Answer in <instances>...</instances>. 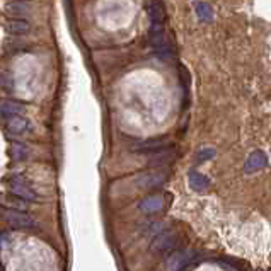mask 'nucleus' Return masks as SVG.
<instances>
[{"label": "nucleus", "mask_w": 271, "mask_h": 271, "mask_svg": "<svg viewBox=\"0 0 271 271\" xmlns=\"http://www.w3.org/2000/svg\"><path fill=\"white\" fill-rule=\"evenodd\" d=\"M188 181H189V186L193 188L194 191H205L208 188V184H210V179L205 178L203 174H200V172H196V171L189 172Z\"/></svg>", "instance_id": "obj_14"}, {"label": "nucleus", "mask_w": 271, "mask_h": 271, "mask_svg": "<svg viewBox=\"0 0 271 271\" xmlns=\"http://www.w3.org/2000/svg\"><path fill=\"white\" fill-rule=\"evenodd\" d=\"M5 31L9 34H16V36H21V34H26L31 31V24L24 19H19V17H10L5 22Z\"/></svg>", "instance_id": "obj_10"}, {"label": "nucleus", "mask_w": 271, "mask_h": 271, "mask_svg": "<svg viewBox=\"0 0 271 271\" xmlns=\"http://www.w3.org/2000/svg\"><path fill=\"white\" fill-rule=\"evenodd\" d=\"M24 113V106L16 101H2L0 103V118L2 120H10L14 116H19Z\"/></svg>", "instance_id": "obj_9"}, {"label": "nucleus", "mask_w": 271, "mask_h": 271, "mask_svg": "<svg viewBox=\"0 0 271 271\" xmlns=\"http://www.w3.org/2000/svg\"><path fill=\"white\" fill-rule=\"evenodd\" d=\"M144 213H157L164 208V196L162 194H154V196H147L145 200H142V203L138 205Z\"/></svg>", "instance_id": "obj_8"}, {"label": "nucleus", "mask_w": 271, "mask_h": 271, "mask_svg": "<svg viewBox=\"0 0 271 271\" xmlns=\"http://www.w3.org/2000/svg\"><path fill=\"white\" fill-rule=\"evenodd\" d=\"M215 148H211V147H205V148H201L200 152L196 154V161L198 162H205V161H210V159H213L215 157Z\"/></svg>", "instance_id": "obj_16"}, {"label": "nucleus", "mask_w": 271, "mask_h": 271, "mask_svg": "<svg viewBox=\"0 0 271 271\" xmlns=\"http://www.w3.org/2000/svg\"><path fill=\"white\" fill-rule=\"evenodd\" d=\"M194 12H196V17L201 21V22H211L215 17L213 9H211L210 3L207 2H194Z\"/></svg>", "instance_id": "obj_12"}, {"label": "nucleus", "mask_w": 271, "mask_h": 271, "mask_svg": "<svg viewBox=\"0 0 271 271\" xmlns=\"http://www.w3.org/2000/svg\"><path fill=\"white\" fill-rule=\"evenodd\" d=\"M178 244V234L172 230H162L157 237L152 241V249L157 252H167Z\"/></svg>", "instance_id": "obj_5"}, {"label": "nucleus", "mask_w": 271, "mask_h": 271, "mask_svg": "<svg viewBox=\"0 0 271 271\" xmlns=\"http://www.w3.org/2000/svg\"><path fill=\"white\" fill-rule=\"evenodd\" d=\"M5 123H7V131H9L10 135H24L31 130V121L27 120V118H24L22 114L10 118Z\"/></svg>", "instance_id": "obj_7"}, {"label": "nucleus", "mask_w": 271, "mask_h": 271, "mask_svg": "<svg viewBox=\"0 0 271 271\" xmlns=\"http://www.w3.org/2000/svg\"><path fill=\"white\" fill-rule=\"evenodd\" d=\"M0 217H2L3 222L12 229H38L36 218L31 217L26 211L17 210V208L2 207L0 208Z\"/></svg>", "instance_id": "obj_1"}, {"label": "nucleus", "mask_w": 271, "mask_h": 271, "mask_svg": "<svg viewBox=\"0 0 271 271\" xmlns=\"http://www.w3.org/2000/svg\"><path fill=\"white\" fill-rule=\"evenodd\" d=\"M147 12H148V17H150V22H152V24H164L166 12H164V9L161 7V3H157V2H148Z\"/></svg>", "instance_id": "obj_13"}, {"label": "nucleus", "mask_w": 271, "mask_h": 271, "mask_svg": "<svg viewBox=\"0 0 271 271\" xmlns=\"http://www.w3.org/2000/svg\"><path fill=\"white\" fill-rule=\"evenodd\" d=\"M198 254L194 251H181L171 256L169 259V271H188L196 263Z\"/></svg>", "instance_id": "obj_4"}, {"label": "nucleus", "mask_w": 271, "mask_h": 271, "mask_svg": "<svg viewBox=\"0 0 271 271\" xmlns=\"http://www.w3.org/2000/svg\"><path fill=\"white\" fill-rule=\"evenodd\" d=\"M164 148H167L166 142L162 140V138H157V140H148V142H145V144L138 145L135 150L140 152V154H145V155H154V154H157V152L164 150Z\"/></svg>", "instance_id": "obj_11"}, {"label": "nucleus", "mask_w": 271, "mask_h": 271, "mask_svg": "<svg viewBox=\"0 0 271 271\" xmlns=\"http://www.w3.org/2000/svg\"><path fill=\"white\" fill-rule=\"evenodd\" d=\"M266 166H268V157H266V154L263 150H256V152H252L248 157V161H246L244 171L252 174V172L259 171V169H265Z\"/></svg>", "instance_id": "obj_6"}, {"label": "nucleus", "mask_w": 271, "mask_h": 271, "mask_svg": "<svg viewBox=\"0 0 271 271\" xmlns=\"http://www.w3.org/2000/svg\"><path fill=\"white\" fill-rule=\"evenodd\" d=\"M12 155L16 161H22V159L27 157V148L22 144H16L12 147Z\"/></svg>", "instance_id": "obj_17"}, {"label": "nucleus", "mask_w": 271, "mask_h": 271, "mask_svg": "<svg viewBox=\"0 0 271 271\" xmlns=\"http://www.w3.org/2000/svg\"><path fill=\"white\" fill-rule=\"evenodd\" d=\"M167 181V172L164 171H148L144 172V174L137 176L135 179V184L142 189H157L162 184Z\"/></svg>", "instance_id": "obj_3"}, {"label": "nucleus", "mask_w": 271, "mask_h": 271, "mask_svg": "<svg viewBox=\"0 0 271 271\" xmlns=\"http://www.w3.org/2000/svg\"><path fill=\"white\" fill-rule=\"evenodd\" d=\"M7 10H9L10 14H14V16H19V14H27L31 10V5L29 3H9V7H7Z\"/></svg>", "instance_id": "obj_15"}, {"label": "nucleus", "mask_w": 271, "mask_h": 271, "mask_svg": "<svg viewBox=\"0 0 271 271\" xmlns=\"http://www.w3.org/2000/svg\"><path fill=\"white\" fill-rule=\"evenodd\" d=\"M9 189L12 191L16 196L24 198L26 201H38V193L33 189V186L29 184V181L19 174H14L9 179Z\"/></svg>", "instance_id": "obj_2"}]
</instances>
